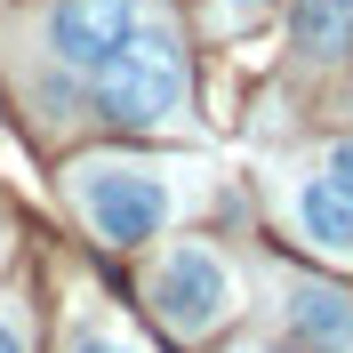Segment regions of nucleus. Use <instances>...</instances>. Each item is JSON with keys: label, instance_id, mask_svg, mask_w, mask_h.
Listing matches in <instances>:
<instances>
[{"label": "nucleus", "instance_id": "nucleus-1", "mask_svg": "<svg viewBox=\"0 0 353 353\" xmlns=\"http://www.w3.org/2000/svg\"><path fill=\"white\" fill-rule=\"evenodd\" d=\"M65 201L105 249H145L161 241V225L176 217L185 193L169 185V169H145V161H81L65 176Z\"/></svg>", "mask_w": 353, "mask_h": 353}, {"label": "nucleus", "instance_id": "nucleus-2", "mask_svg": "<svg viewBox=\"0 0 353 353\" xmlns=\"http://www.w3.org/2000/svg\"><path fill=\"white\" fill-rule=\"evenodd\" d=\"M185 88H193L185 81V57L153 24H137L129 48L105 72H88V97H97V112H105L112 129H161V121H176L185 112Z\"/></svg>", "mask_w": 353, "mask_h": 353}, {"label": "nucleus", "instance_id": "nucleus-3", "mask_svg": "<svg viewBox=\"0 0 353 353\" xmlns=\"http://www.w3.org/2000/svg\"><path fill=\"white\" fill-rule=\"evenodd\" d=\"M145 297H153V313L176 337H201V330H217L225 313H233V265L209 241H176L169 257L145 273Z\"/></svg>", "mask_w": 353, "mask_h": 353}, {"label": "nucleus", "instance_id": "nucleus-4", "mask_svg": "<svg viewBox=\"0 0 353 353\" xmlns=\"http://www.w3.org/2000/svg\"><path fill=\"white\" fill-rule=\"evenodd\" d=\"M137 32V0H57L48 8V48L72 72H105Z\"/></svg>", "mask_w": 353, "mask_h": 353}, {"label": "nucleus", "instance_id": "nucleus-5", "mask_svg": "<svg viewBox=\"0 0 353 353\" xmlns=\"http://www.w3.org/2000/svg\"><path fill=\"white\" fill-rule=\"evenodd\" d=\"M281 313H289V330L305 337L313 353H353V297L345 289H321V281H297L289 273L281 281Z\"/></svg>", "mask_w": 353, "mask_h": 353}, {"label": "nucleus", "instance_id": "nucleus-6", "mask_svg": "<svg viewBox=\"0 0 353 353\" xmlns=\"http://www.w3.org/2000/svg\"><path fill=\"white\" fill-rule=\"evenodd\" d=\"M289 217H297V233H305L321 257H337V265L353 257V193H345V185L305 176V185L289 193Z\"/></svg>", "mask_w": 353, "mask_h": 353}, {"label": "nucleus", "instance_id": "nucleus-7", "mask_svg": "<svg viewBox=\"0 0 353 353\" xmlns=\"http://www.w3.org/2000/svg\"><path fill=\"white\" fill-rule=\"evenodd\" d=\"M289 41L305 57H337L353 41V0H289Z\"/></svg>", "mask_w": 353, "mask_h": 353}, {"label": "nucleus", "instance_id": "nucleus-8", "mask_svg": "<svg viewBox=\"0 0 353 353\" xmlns=\"http://www.w3.org/2000/svg\"><path fill=\"white\" fill-rule=\"evenodd\" d=\"M273 0H217V32H241V24H257Z\"/></svg>", "mask_w": 353, "mask_h": 353}, {"label": "nucleus", "instance_id": "nucleus-9", "mask_svg": "<svg viewBox=\"0 0 353 353\" xmlns=\"http://www.w3.org/2000/svg\"><path fill=\"white\" fill-rule=\"evenodd\" d=\"M321 176H330V185H345V193H353V137H345V145H330V169H321Z\"/></svg>", "mask_w": 353, "mask_h": 353}, {"label": "nucleus", "instance_id": "nucleus-10", "mask_svg": "<svg viewBox=\"0 0 353 353\" xmlns=\"http://www.w3.org/2000/svg\"><path fill=\"white\" fill-rule=\"evenodd\" d=\"M72 353H121V345H112L105 330H81V337H72Z\"/></svg>", "mask_w": 353, "mask_h": 353}, {"label": "nucleus", "instance_id": "nucleus-11", "mask_svg": "<svg viewBox=\"0 0 353 353\" xmlns=\"http://www.w3.org/2000/svg\"><path fill=\"white\" fill-rule=\"evenodd\" d=\"M0 353H24V330L8 321V313H0Z\"/></svg>", "mask_w": 353, "mask_h": 353}, {"label": "nucleus", "instance_id": "nucleus-12", "mask_svg": "<svg viewBox=\"0 0 353 353\" xmlns=\"http://www.w3.org/2000/svg\"><path fill=\"white\" fill-rule=\"evenodd\" d=\"M345 57H353V41H345Z\"/></svg>", "mask_w": 353, "mask_h": 353}]
</instances>
